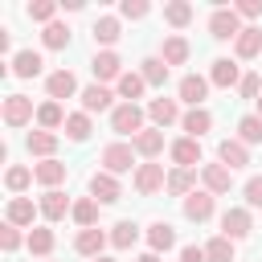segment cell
Segmentation results:
<instances>
[{
  "mask_svg": "<svg viewBox=\"0 0 262 262\" xmlns=\"http://www.w3.org/2000/svg\"><path fill=\"white\" fill-rule=\"evenodd\" d=\"M209 90H213L209 74H180V82H176V98H180V106H184V111H192V106H205Z\"/></svg>",
  "mask_w": 262,
  "mask_h": 262,
  "instance_id": "5",
  "label": "cell"
},
{
  "mask_svg": "<svg viewBox=\"0 0 262 262\" xmlns=\"http://www.w3.org/2000/svg\"><path fill=\"white\" fill-rule=\"evenodd\" d=\"M151 4L147 0H119V20H147Z\"/></svg>",
  "mask_w": 262,
  "mask_h": 262,
  "instance_id": "45",
  "label": "cell"
},
{
  "mask_svg": "<svg viewBox=\"0 0 262 262\" xmlns=\"http://www.w3.org/2000/svg\"><path fill=\"white\" fill-rule=\"evenodd\" d=\"M12 49V29H0V53Z\"/></svg>",
  "mask_w": 262,
  "mask_h": 262,
  "instance_id": "50",
  "label": "cell"
},
{
  "mask_svg": "<svg viewBox=\"0 0 262 262\" xmlns=\"http://www.w3.org/2000/svg\"><path fill=\"white\" fill-rule=\"evenodd\" d=\"M131 262H160V254H151V250H143V254H135Z\"/></svg>",
  "mask_w": 262,
  "mask_h": 262,
  "instance_id": "51",
  "label": "cell"
},
{
  "mask_svg": "<svg viewBox=\"0 0 262 262\" xmlns=\"http://www.w3.org/2000/svg\"><path fill=\"white\" fill-rule=\"evenodd\" d=\"M25 250L37 258V262H45V258H53V250H57V233H53V225H33L29 229V242H25Z\"/></svg>",
  "mask_w": 262,
  "mask_h": 262,
  "instance_id": "23",
  "label": "cell"
},
{
  "mask_svg": "<svg viewBox=\"0 0 262 262\" xmlns=\"http://www.w3.org/2000/svg\"><path fill=\"white\" fill-rule=\"evenodd\" d=\"M233 57H237V61H254V57H262V29H258V25H246V29L237 33V41H233Z\"/></svg>",
  "mask_w": 262,
  "mask_h": 262,
  "instance_id": "32",
  "label": "cell"
},
{
  "mask_svg": "<svg viewBox=\"0 0 262 262\" xmlns=\"http://www.w3.org/2000/svg\"><path fill=\"white\" fill-rule=\"evenodd\" d=\"M242 29H246V25H242V16L233 12V4H221V8L209 12V37H213V41H237Z\"/></svg>",
  "mask_w": 262,
  "mask_h": 262,
  "instance_id": "6",
  "label": "cell"
},
{
  "mask_svg": "<svg viewBox=\"0 0 262 262\" xmlns=\"http://www.w3.org/2000/svg\"><path fill=\"white\" fill-rule=\"evenodd\" d=\"M78 94H82V86H78V74H74L70 66H61V70H49V74H45V98L66 102V98H78Z\"/></svg>",
  "mask_w": 262,
  "mask_h": 262,
  "instance_id": "8",
  "label": "cell"
},
{
  "mask_svg": "<svg viewBox=\"0 0 262 262\" xmlns=\"http://www.w3.org/2000/svg\"><path fill=\"white\" fill-rule=\"evenodd\" d=\"M33 176H37L41 188H61V184L70 180V164H61V160H41V164H33Z\"/></svg>",
  "mask_w": 262,
  "mask_h": 262,
  "instance_id": "30",
  "label": "cell"
},
{
  "mask_svg": "<svg viewBox=\"0 0 262 262\" xmlns=\"http://www.w3.org/2000/svg\"><path fill=\"white\" fill-rule=\"evenodd\" d=\"M180 119H184V106H180V98H147V123L151 127H180Z\"/></svg>",
  "mask_w": 262,
  "mask_h": 262,
  "instance_id": "10",
  "label": "cell"
},
{
  "mask_svg": "<svg viewBox=\"0 0 262 262\" xmlns=\"http://www.w3.org/2000/svg\"><path fill=\"white\" fill-rule=\"evenodd\" d=\"M168 156H172V168H196L201 164V139L180 135V139L168 143Z\"/></svg>",
  "mask_w": 262,
  "mask_h": 262,
  "instance_id": "26",
  "label": "cell"
},
{
  "mask_svg": "<svg viewBox=\"0 0 262 262\" xmlns=\"http://www.w3.org/2000/svg\"><path fill=\"white\" fill-rule=\"evenodd\" d=\"M25 242H29V233H20L12 221H0V250H4V254H16Z\"/></svg>",
  "mask_w": 262,
  "mask_h": 262,
  "instance_id": "44",
  "label": "cell"
},
{
  "mask_svg": "<svg viewBox=\"0 0 262 262\" xmlns=\"http://www.w3.org/2000/svg\"><path fill=\"white\" fill-rule=\"evenodd\" d=\"M205 258L209 262H237V242H229L225 233H217V237L205 242Z\"/></svg>",
  "mask_w": 262,
  "mask_h": 262,
  "instance_id": "42",
  "label": "cell"
},
{
  "mask_svg": "<svg viewBox=\"0 0 262 262\" xmlns=\"http://www.w3.org/2000/svg\"><path fill=\"white\" fill-rule=\"evenodd\" d=\"M143 242H147L151 254H168V250H176V225L164 221V217H156V221L143 229Z\"/></svg>",
  "mask_w": 262,
  "mask_h": 262,
  "instance_id": "19",
  "label": "cell"
},
{
  "mask_svg": "<svg viewBox=\"0 0 262 262\" xmlns=\"http://www.w3.org/2000/svg\"><path fill=\"white\" fill-rule=\"evenodd\" d=\"M8 70H12V78H41L45 74V57L37 53V49H16L12 57H8Z\"/></svg>",
  "mask_w": 262,
  "mask_h": 262,
  "instance_id": "21",
  "label": "cell"
},
{
  "mask_svg": "<svg viewBox=\"0 0 262 262\" xmlns=\"http://www.w3.org/2000/svg\"><path fill=\"white\" fill-rule=\"evenodd\" d=\"M160 57H164L168 70H172V66H188V57H192L188 37H184V33H168V37L160 41Z\"/></svg>",
  "mask_w": 262,
  "mask_h": 262,
  "instance_id": "24",
  "label": "cell"
},
{
  "mask_svg": "<svg viewBox=\"0 0 262 262\" xmlns=\"http://www.w3.org/2000/svg\"><path fill=\"white\" fill-rule=\"evenodd\" d=\"M237 98H246V102H258V98H262V74L246 70V74H242V86H237Z\"/></svg>",
  "mask_w": 262,
  "mask_h": 262,
  "instance_id": "46",
  "label": "cell"
},
{
  "mask_svg": "<svg viewBox=\"0 0 262 262\" xmlns=\"http://www.w3.org/2000/svg\"><path fill=\"white\" fill-rule=\"evenodd\" d=\"M70 41H74V29H70L66 20H53V25H45V29H41V45H45V49H53V53L70 49Z\"/></svg>",
  "mask_w": 262,
  "mask_h": 262,
  "instance_id": "39",
  "label": "cell"
},
{
  "mask_svg": "<svg viewBox=\"0 0 262 262\" xmlns=\"http://www.w3.org/2000/svg\"><path fill=\"white\" fill-rule=\"evenodd\" d=\"M90 37H94V45H98V49H115V45H119V37H123V20H119V16H94Z\"/></svg>",
  "mask_w": 262,
  "mask_h": 262,
  "instance_id": "28",
  "label": "cell"
},
{
  "mask_svg": "<svg viewBox=\"0 0 262 262\" xmlns=\"http://www.w3.org/2000/svg\"><path fill=\"white\" fill-rule=\"evenodd\" d=\"M131 188H135L139 196H160V192L168 188L164 164H160V160H139V168H135V176H131Z\"/></svg>",
  "mask_w": 262,
  "mask_h": 262,
  "instance_id": "4",
  "label": "cell"
},
{
  "mask_svg": "<svg viewBox=\"0 0 262 262\" xmlns=\"http://www.w3.org/2000/svg\"><path fill=\"white\" fill-rule=\"evenodd\" d=\"M106 233H111V250H119V254H123V250H131V246L143 237L139 221H131V217H119V221H115Z\"/></svg>",
  "mask_w": 262,
  "mask_h": 262,
  "instance_id": "31",
  "label": "cell"
},
{
  "mask_svg": "<svg viewBox=\"0 0 262 262\" xmlns=\"http://www.w3.org/2000/svg\"><path fill=\"white\" fill-rule=\"evenodd\" d=\"M221 233H225L229 242L250 237V233H254V209H246V205H229V209L221 213Z\"/></svg>",
  "mask_w": 262,
  "mask_h": 262,
  "instance_id": "13",
  "label": "cell"
},
{
  "mask_svg": "<svg viewBox=\"0 0 262 262\" xmlns=\"http://www.w3.org/2000/svg\"><path fill=\"white\" fill-rule=\"evenodd\" d=\"M192 20H196L192 0H164V25H172V29L180 33V29H188Z\"/></svg>",
  "mask_w": 262,
  "mask_h": 262,
  "instance_id": "35",
  "label": "cell"
},
{
  "mask_svg": "<svg viewBox=\"0 0 262 262\" xmlns=\"http://www.w3.org/2000/svg\"><path fill=\"white\" fill-rule=\"evenodd\" d=\"M41 217V205L33 201V196H8V205H4V221H12L16 229H33V225H41L37 221Z\"/></svg>",
  "mask_w": 262,
  "mask_h": 262,
  "instance_id": "12",
  "label": "cell"
},
{
  "mask_svg": "<svg viewBox=\"0 0 262 262\" xmlns=\"http://www.w3.org/2000/svg\"><path fill=\"white\" fill-rule=\"evenodd\" d=\"M180 213H184V221L205 225V221H213V217H217V196H213V192H205V188H196L192 196H184V201H180Z\"/></svg>",
  "mask_w": 262,
  "mask_h": 262,
  "instance_id": "11",
  "label": "cell"
},
{
  "mask_svg": "<svg viewBox=\"0 0 262 262\" xmlns=\"http://www.w3.org/2000/svg\"><path fill=\"white\" fill-rule=\"evenodd\" d=\"M33 184H37V176H33L29 164H8V168H4V188H8V196H25Z\"/></svg>",
  "mask_w": 262,
  "mask_h": 262,
  "instance_id": "34",
  "label": "cell"
},
{
  "mask_svg": "<svg viewBox=\"0 0 262 262\" xmlns=\"http://www.w3.org/2000/svg\"><path fill=\"white\" fill-rule=\"evenodd\" d=\"M143 127H147V106H139V102H119V106L111 111V131H115L119 139H135Z\"/></svg>",
  "mask_w": 262,
  "mask_h": 262,
  "instance_id": "3",
  "label": "cell"
},
{
  "mask_svg": "<svg viewBox=\"0 0 262 262\" xmlns=\"http://www.w3.org/2000/svg\"><path fill=\"white\" fill-rule=\"evenodd\" d=\"M201 188H205V192H213V196H225V192L233 188V172H229L221 160L201 164Z\"/></svg>",
  "mask_w": 262,
  "mask_h": 262,
  "instance_id": "18",
  "label": "cell"
},
{
  "mask_svg": "<svg viewBox=\"0 0 262 262\" xmlns=\"http://www.w3.org/2000/svg\"><path fill=\"white\" fill-rule=\"evenodd\" d=\"M233 12L242 16V25H254V20L262 16V0H237V4H233Z\"/></svg>",
  "mask_w": 262,
  "mask_h": 262,
  "instance_id": "48",
  "label": "cell"
},
{
  "mask_svg": "<svg viewBox=\"0 0 262 262\" xmlns=\"http://www.w3.org/2000/svg\"><path fill=\"white\" fill-rule=\"evenodd\" d=\"M90 135H94V115H86L82 106L70 111V119H66V139H70V143H86Z\"/></svg>",
  "mask_w": 262,
  "mask_h": 262,
  "instance_id": "38",
  "label": "cell"
},
{
  "mask_svg": "<svg viewBox=\"0 0 262 262\" xmlns=\"http://www.w3.org/2000/svg\"><path fill=\"white\" fill-rule=\"evenodd\" d=\"M119 94H115V86H98V82H90V86H82V94H78V102H82V111L86 115H111L119 102H115Z\"/></svg>",
  "mask_w": 262,
  "mask_h": 262,
  "instance_id": "14",
  "label": "cell"
},
{
  "mask_svg": "<svg viewBox=\"0 0 262 262\" xmlns=\"http://www.w3.org/2000/svg\"><path fill=\"white\" fill-rule=\"evenodd\" d=\"M90 262H115V258H111V254H102V258H90Z\"/></svg>",
  "mask_w": 262,
  "mask_h": 262,
  "instance_id": "52",
  "label": "cell"
},
{
  "mask_svg": "<svg viewBox=\"0 0 262 262\" xmlns=\"http://www.w3.org/2000/svg\"><path fill=\"white\" fill-rule=\"evenodd\" d=\"M131 147H135V156H139V160H160L168 143H164V131L147 123V127H143V131H139V135L131 139Z\"/></svg>",
  "mask_w": 262,
  "mask_h": 262,
  "instance_id": "25",
  "label": "cell"
},
{
  "mask_svg": "<svg viewBox=\"0 0 262 262\" xmlns=\"http://www.w3.org/2000/svg\"><path fill=\"white\" fill-rule=\"evenodd\" d=\"M98 168L102 172H111V176H135V168H139V156H135V147H131V139H111L102 151H98Z\"/></svg>",
  "mask_w": 262,
  "mask_h": 262,
  "instance_id": "1",
  "label": "cell"
},
{
  "mask_svg": "<svg viewBox=\"0 0 262 262\" xmlns=\"http://www.w3.org/2000/svg\"><path fill=\"white\" fill-rule=\"evenodd\" d=\"M57 147H61V135H53V131H41V127H33L29 135H25V151L41 164V160H57Z\"/></svg>",
  "mask_w": 262,
  "mask_h": 262,
  "instance_id": "17",
  "label": "cell"
},
{
  "mask_svg": "<svg viewBox=\"0 0 262 262\" xmlns=\"http://www.w3.org/2000/svg\"><path fill=\"white\" fill-rule=\"evenodd\" d=\"M217 160H221L229 172H242V168H250V147H246L237 135H229V139L217 143Z\"/></svg>",
  "mask_w": 262,
  "mask_h": 262,
  "instance_id": "27",
  "label": "cell"
},
{
  "mask_svg": "<svg viewBox=\"0 0 262 262\" xmlns=\"http://www.w3.org/2000/svg\"><path fill=\"white\" fill-rule=\"evenodd\" d=\"M37 205H41V221H45V225H57V221H66V217L74 213V201H70L61 188H45V192L37 196Z\"/></svg>",
  "mask_w": 262,
  "mask_h": 262,
  "instance_id": "15",
  "label": "cell"
},
{
  "mask_svg": "<svg viewBox=\"0 0 262 262\" xmlns=\"http://www.w3.org/2000/svg\"><path fill=\"white\" fill-rule=\"evenodd\" d=\"M209 82H213L217 90H237V86H242V61H237V57H213Z\"/></svg>",
  "mask_w": 262,
  "mask_h": 262,
  "instance_id": "16",
  "label": "cell"
},
{
  "mask_svg": "<svg viewBox=\"0 0 262 262\" xmlns=\"http://www.w3.org/2000/svg\"><path fill=\"white\" fill-rule=\"evenodd\" d=\"M237 139L246 143V147H254V143H262V115H242L237 119Z\"/></svg>",
  "mask_w": 262,
  "mask_h": 262,
  "instance_id": "43",
  "label": "cell"
},
{
  "mask_svg": "<svg viewBox=\"0 0 262 262\" xmlns=\"http://www.w3.org/2000/svg\"><path fill=\"white\" fill-rule=\"evenodd\" d=\"M57 12H61V4H57V0H29V4H25V16H29L33 25H41V29H45V25H53V20H57Z\"/></svg>",
  "mask_w": 262,
  "mask_h": 262,
  "instance_id": "41",
  "label": "cell"
},
{
  "mask_svg": "<svg viewBox=\"0 0 262 262\" xmlns=\"http://www.w3.org/2000/svg\"><path fill=\"white\" fill-rule=\"evenodd\" d=\"M135 70L143 74V82H147V90H164V86H168V74H172V70L164 66V57H160V53H151V57H143V61H139Z\"/></svg>",
  "mask_w": 262,
  "mask_h": 262,
  "instance_id": "36",
  "label": "cell"
},
{
  "mask_svg": "<svg viewBox=\"0 0 262 262\" xmlns=\"http://www.w3.org/2000/svg\"><path fill=\"white\" fill-rule=\"evenodd\" d=\"M115 94H119V102H139V98L147 94V82H143V74H139V70H127V74L115 82Z\"/></svg>",
  "mask_w": 262,
  "mask_h": 262,
  "instance_id": "37",
  "label": "cell"
},
{
  "mask_svg": "<svg viewBox=\"0 0 262 262\" xmlns=\"http://www.w3.org/2000/svg\"><path fill=\"white\" fill-rule=\"evenodd\" d=\"M86 196H94L98 205H115V201H123V180L102 172V168H94L90 180H86Z\"/></svg>",
  "mask_w": 262,
  "mask_h": 262,
  "instance_id": "9",
  "label": "cell"
},
{
  "mask_svg": "<svg viewBox=\"0 0 262 262\" xmlns=\"http://www.w3.org/2000/svg\"><path fill=\"white\" fill-rule=\"evenodd\" d=\"M0 119H4L8 131H25V127L37 123V106H33L29 94H4V102H0Z\"/></svg>",
  "mask_w": 262,
  "mask_h": 262,
  "instance_id": "2",
  "label": "cell"
},
{
  "mask_svg": "<svg viewBox=\"0 0 262 262\" xmlns=\"http://www.w3.org/2000/svg\"><path fill=\"white\" fill-rule=\"evenodd\" d=\"M90 74H94L98 86H115L127 70H123V57H119L115 49H94V57H90Z\"/></svg>",
  "mask_w": 262,
  "mask_h": 262,
  "instance_id": "7",
  "label": "cell"
},
{
  "mask_svg": "<svg viewBox=\"0 0 262 262\" xmlns=\"http://www.w3.org/2000/svg\"><path fill=\"white\" fill-rule=\"evenodd\" d=\"M176 262H209V258H205V246H196V242H192V246H180Z\"/></svg>",
  "mask_w": 262,
  "mask_h": 262,
  "instance_id": "49",
  "label": "cell"
},
{
  "mask_svg": "<svg viewBox=\"0 0 262 262\" xmlns=\"http://www.w3.org/2000/svg\"><path fill=\"white\" fill-rule=\"evenodd\" d=\"M106 246H111V233H106L102 225H94V229H78V237H74V254H82V258H102Z\"/></svg>",
  "mask_w": 262,
  "mask_h": 262,
  "instance_id": "20",
  "label": "cell"
},
{
  "mask_svg": "<svg viewBox=\"0 0 262 262\" xmlns=\"http://www.w3.org/2000/svg\"><path fill=\"white\" fill-rule=\"evenodd\" d=\"M66 119H70V111L61 106V102H53V98H45V102H37V127L41 131H66Z\"/></svg>",
  "mask_w": 262,
  "mask_h": 262,
  "instance_id": "29",
  "label": "cell"
},
{
  "mask_svg": "<svg viewBox=\"0 0 262 262\" xmlns=\"http://www.w3.org/2000/svg\"><path fill=\"white\" fill-rule=\"evenodd\" d=\"M242 196H246V209H262V176H250L242 184Z\"/></svg>",
  "mask_w": 262,
  "mask_h": 262,
  "instance_id": "47",
  "label": "cell"
},
{
  "mask_svg": "<svg viewBox=\"0 0 262 262\" xmlns=\"http://www.w3.org/2000/svg\"><path fill=\"white\" fill-rule=\"evenodd\" d=\"M45 262H53V258H45Z\"/></svg>",
  "mask_w": 262,
  "mask_h": 262,
  "instance_id": "54",
  "label": "cell"
},
{
  "mask_svg": "<svg viewBox=\"0 0 262 262\" xmlns=\"http://www.w3.org/2000/svg\"><path fill=\"white\" fill-rule=\"evenodd\" d=\"M98 209H102V205H98L94 196H78V201H74L70 221H74L78 229H94V225H98Z\"/></svg>",
  "mask_w": 262,
  "mask_h": 262,
  "instance_id": "40",
  "label": "cell"
},
{
  "mask_svg": "<svg viewBox=\"0 0 262 262\" xmlns=\"http://www.w3.org/2000/svg\"><path fill=\"white\" fill-rule=\"evenodd\" d=\"M254 115H262V98H258V102H254Z\"/></svg>",
  "mask_w": 262,
  "mask_h": 262,
  "instance_id": "53",
  "label": "cell"
},
{
  "mask_svg": "<svg viewBox=\"0 0 262 262\" xmlns=\"http://www.w3.org/2000/svg\"><path fill=\"white\" fill-rule=\"evenodd\" d=\"M196 188H201V168H168V188H164L168 196H180L184 201Z\"/></svg>",
  "mask_w": 262,
  "mask_h": 262,
  "instance_id": "22",
  "label": "cell"
},
{
  "mask_svg": "<svg viewBox=\"0 0 262 262\" xmlns=\"http://www.w3.org/2000/svg\"><path fill=\"white\" fill-rule=\"evenodd\" d=\"M180 131H184V135H192V139H205V135L213 131V111H209V106H192V111H184Z\"/></svg>",
  "mask_w": 262,
  "mask_h": 262,
  "instance_id": "33",
  "label": "cell"
}]
</instances>
